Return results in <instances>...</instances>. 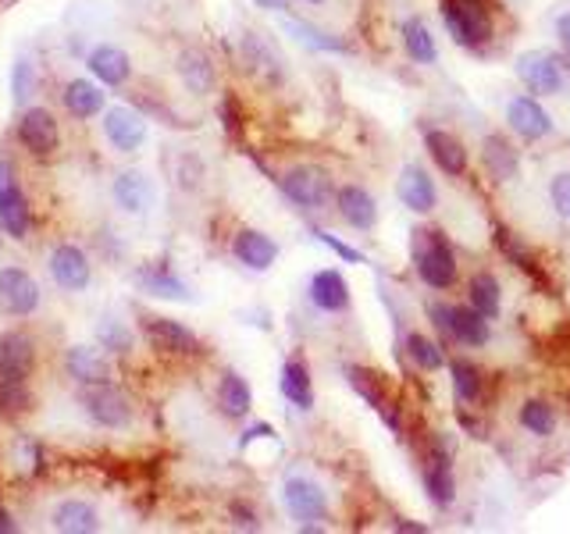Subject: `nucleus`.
I'll return each mask as SVG.
<instances>
[{"label":"nucleus","instance_id":"14","mask_svg":"<svg viewBox=\"0 0 570 534\" xmlns=\"http://www.w3.org/2000/svg\"><path fill=\"white\" fill-rule=\"evenodd\" d=\"M104 136L118 154H136L147 143V122L133 107H110L104 115Z\"/></svg>","mask_w":570,"mask_h":534},{"label":"nucleus","instance_id":"29","mask_svg":"<svg viewBox=\"0 0 570 534\" xmlns=\"http://www.w3.org/2000/svg\"><path fill=\"white\" fill-rule=\"evenodd\" d=\"M467 303L478 314H485L488 321H496L503 314V289H499V279H496L493 271L471 274V282H467Z\"/></svg>","mask_w":570,"mask_h":534},{"label":"nucleus","instance_id":"21","mask_svg":"<svg viewBox=\"0 0 570 534\" xmlns=\"http://www.w3.org/2000/svg\"><path fill=\"white\" fill-rule=\"evenodd\" d=\"M310 303L318 306L321 314H342L346 306H350V285H346V279L339 271H314L310 274Z\"/></svg>","mask_w":570,"mask_h":534},{"label":"nucleus","instance_id":"36","mask_svg":"<svg viewBox=\"0 0 570 534\" xmlns=\"http://www.w3.org/2000/svg\"><path fill=\"white\" fill-rule=\"evenodd\" d=\"M65 107L72 111L75 118H93L104 111V90L89 78H72L65 86Z\"/></svg>","mask_w":570,"mask_h":534},{"label":"nucleus","instance_id":"25","mask_svg":"<svg viewBox=\"0 0 570 534\" xmlns=\"http://www.w3.org/2000/svg\"><path fill=\"white\" fill-rule=\"evenodd\" d=\"M400 43H403L407 57L414 61V64H421V69H432V64L439 61L435 36H432V29H428V22L421 19V14H410V19L403 22Z\"/></svg>","mask_w":570,"mask_h":534},{"label":"nucleus","instance_id":"44","mask_svg":"<svg viewBox=\"0 0 570 534\" xmlns=\"http://www.w3.org/2000/svg\"><path fill=\"white\" fill-rule=\"evenodd\" d=\"M314 239H318V242H325L328 250H336V253L342 256L346 264H368V256H363L360 250H353L350 242L336 239V235H331V232H321V229H318V232H314Z\"/></svg>","mask_w":570,"mask_h":534},{"label":"nucleus","instance_id":"35","mask_svg":"<svg viewBox=\"0 0 570 534\" xmlns=\"http://www.w3.org/2000/svg\"><path fill=\"white\" fill-rule=\"evenodd\" d=\"M0 370L4 375H29L33 370V343L22 332H4L0 335Z\"/></svg>","mask_w":570,"mask_h":534},{"label":"nucleus","instance_id":"10","mask_svg":"<svg viewBox=\"0 0 570 534\" xmlns=\"http://www.w3.org/2000/svg\"><path fill=\"white\" fill-rule=\"evenodd\" d=\"M142 335H147V343L161 353H176V356L200 353V338L171 317H142Z\"/></svg>","mask_w":570,"mask_h":534},{"label":"nucleus","instance_id":"47","mask_svg":"<svg viewBox=\"0 0 570 534\" xmlns=\"http://www.w3.org/2000/svg\"><path fill=\"white\" fill-rule=\"evenodd\" d=\"M253 4H257V8H267V11H282L285 4H289V0H253Z\"/></svg>","mask_w":570,"mask_h":534},{"label":"nucleus","instance_id":"2","mask_svg":"<svg viewBox=\"0 0 570 534\" xmlns=\"http://www.w3.org/2000/svg\"><path fill=\"white\" fill-rule=\"evenodd\" d=\"M442 22H446L453 43L467 46V51H482L496 36V19L488 0H439Z\"/></svg>","mask_w":570,"mask_h":534},{"label":"nucleus","instance_id":"19","mask_svg":"<svg viewBox=\"0 0 570 534\" xmlns=\"http://www.w3.org/2000/svg\"><path fill=\"white\" fill-rule=\"evenodd\" d=\"M232 253L243 268L267 271L278 261V242L272 235L257 232V229H243V232H235V239H232Z\"/></svg>","mask_w":570,"mask_h":534},{"label":"nucleus","instance_id":"46","mask_svg":"<svg viewBox=\"0 0 570 534\" xmlns=\"http://www.w3.org/2000/svg\"><path fill=\"white\" fill-rule=\"evenodd\" d=\"M557 40H560V46L570 54V11H563L560 19H557Z\"/></svg>","mask_w":570,"mask_h":534},{"label":"nucleus","instance_id":"13","mask_svg":"<svg viewBox=\"0 0 570 534\" xmlns=\"http://www.w3.org/2000/svg\"><path fill=\"white\" fill-rule=\"evenodd\" d=\"M346 381H350L353 392L368 402V407L374 413H382V420L392 428V431H400V417H395L392 410V399L386 396V388H382V375H374L371 367H360V364H350L346 367Z\"/></svg>","mask_w":570,"mask_h":534},{"label":"nucleus","instance_id":"41","mask_svg":"<svg viewBox=\"0 0 570 534\" xmlns=\"http://www.w3.org/2000/svg\"><path fill=\"white\" fill-rule=\"evenodd\" d=\"M29 407V388L22 375H4L0 370V410L4 413H19Z\"/></svg>","mask_w":570,"mask_h":534},{"label":"nucleus","instance_id":"30","mask_svg":"<svg viewBox=\"0 0 570 534\" xmlns=\"http://www.w3.org/2000/svg\"><path fill=\"white\" fill-rule=\"evenodd\" d=\"M282 29L289 32L299 46H307V51H321V54H346L350 51V43H342L339 36H331V32L310 25L304 19H282Z\"/></svg>","mask_w":570,"mask_h":534},{"label":"nucleus","instance_id":"1","mask_svg":"<svg viewBox=\"0 0 570 534\" xmlns=\"http://www.w3.org/2000/svg\"><path fill=\"white\" fill-rule=\"evenodd\" d=\"M410 253H414V271L418 279L442 293V289H453L461 279V264H456V250L450 247V239L439 229H418L414 242H410Z\"/></svg>","mask_w":570,"mask_h":534},{"label":"nucleus","instance_id":"22","mask_svg":"<svg viewBox=\"0 0 570 534\" xmlns=\"http://www.w3.org/2000/svg\"><path fill=\"white\" fill-rule=\"evenodd\" d=\"M133 282L142 289V293H150V296H157V300H182V303L193 300V293H189V285H186L171 268H165V264H142V268L133 274Z\"/></svg>","mask_w":570,"mask_h":534},{"label":"nucleus","instance_id":"6","mask_svg":"<svg viewBox=\"0 0 570 534\" xmlns=\"http://www.w3.org/2000/svg\"><path fill=\"white\" fill-rule=\"evenodd\" d=\"M517 78L525 83L528 93L535 96H560L567 78H563V64L552 57L549 51H525L517 57Z\"/></svg>","mask_w":570,"mask_h":534},{"label":"nucleus","instance_id":"9","mask_svg":"<svg viewBox=\"0 0 570 534\" xmlns=\"http://www.w3.org/2000/svg\"><path fill=\"white\" fill-rule=\"evenodd\" d=\"M0 306L8 314H33L40 306V285L29 271L22 268H0Z\"/></svg>","mask_w":570,"mask_h":534},{"label":"nucleus","instance_id":"5","mask_svg":"<svg viewBox=\"0 0 570 534\" xmlns=\"http://www.w3.org/2000/svg\"><path fill=\"white\" fill-rule=\"evenodd\" d=\"M278 186L285 192V200L296 203L299 210H307V214H314V210H325L328 200H331V178L321 168H314V165L289 168L278 178Z\"/></svg>","mask_w":570,"mask_h":534},{"label":"nucleus","instance_id":"26","mask_svg":"<svg viewBox=\"0 0 570 534\" xmlns=\"http://www.w3.org/2000/svg\"><path fill=\"white\" fill-rule=\"evenodd\" d=\"M278 388H282L285 402H293L296 410H304V413H310V410H314V381H310L307 364L299 360V356H293V360H285V364H282Z\"/></svg>","mask_w":570,"mask_h":534},{"label":"nucleus","instance_id":"24","mask_svg":"<svg viewBox=\"0 0 570 534\" xmlns=\"http://www.w3.org/2000/svg\"><path fill=\"white\" fill-rule=\"evenodd\" d=\"M482 160H485V171L493 175V182H514L517 171H520V150L506 136H499V133L485 136Z\"/></svg>","mask_w":570,"mask_h":534},{"label":"nucleus","instance_id":"31","mask_svg":"<svg viewBox=\"0 0 570 534\" xmlns=\"http://www.w3.org/2000/svg\"><path fill=\"white\" fill-rule=\"evenodd\" d=\"M450 375H453V392L461 407H478V402H485V375L471 360H464V356L450 360Z\"/></svg>","mask_w":570,"mask_h":534},{"label":"nucleus","instance_id":"18","mask_svg":"<svg viewBox=\"0 0 570 534\" xmlns=\"http://www.w3.org/2000/svg\"><path fill=\"white\" fill-rule=\"evenodd\" d=\"M19 139L33 154H54L57 143H61L57 118L46 107H29L22 115V122H19Z\"/></svg>","mask_w":570,"mask_h":534},{"label":"nucleus","instance_id":"20","mask_svg":"<svg viewBox=\"0 0 570 534\" xmlns=\"http://www.w3.org/2000/svg\"><path fill=\"white\" fill-rule=\"evenodd\" d=\"M51 274H54V282L61 289H68V293H78V289H86L89 279H93L86 253L78 250V247H72V242H65V247H57L51 253Z\"/></svg>","mask_w":570,"mask_h":534},{"label":"nucleus","instance_id":"48","mask_svg":"<svg viewBox=\"0 0 570 534\" xmlns=\"http://www.w3.org/2000/svg\"><path fill=\"white\" fill-rule=\"evenodd\" d=\"M0 531H11V521H8V513L0 510Z\"/></svg>","mask_w":570,"mask_h":534},{"label":"nucleus","instance_id":"38","mask_svg":"<svg viewBox=\"0 0 570 534\" xmlns=\"http://www.w3.org/2000/svg\"><path fill=\"white\" fill-rule=\"evenodd\" d=\"M517 420L535 439H549V434L557 431V410H552L546 399H528L525 407H520Z\"/></svg>","mask_w":570,"mask_h":534},{"label":"nucleus","instance_id":"16","mask_svg":"<svg viewBox=\"0 0 570 534\" xmlns=\"http://www.w3.org/2000/svg\"><path fill=\"white\" fill-rule=\"evenodd\" d=\"M424 150L435 160V168H442L446 175L453 178L467 175V165H471L467 147L453 133H446V128H424Z\"/></svg>","mask_w":570,"mask_h":534},{"label":"nucleus","instance_id":"15","mask_svg":"<svg viewBox=\"0 0 570 534\" xmlns=\"http://www.w3.org/2000/svg\"><path fill=\"white\" fill-rule=\"evenodd\" d=\"M395 197L403 200V207L414 210V214H432L439 203V189L421 165H407L400 178H395Z\"/></svg>","mask_w":570,"mask_h":534},{"label":"nucleus","instance_id":"23","mask_svg":"<svg viewBox=\"0 0 570 534\" xmlns=\"http://www.w3.org/2000/svg\"><path fill=\"white\" fill-rule=\"evenodd\" d=\"M110 192H115V203L125 210V214H147V210L154 207V182L142 171H122L115 175V186H110Z\"/></svg>","mask_w":570,"mask_h":534},{"label":"nucleus","instance_id":"42","mask_svg":"<svg viewBox=\"0 0 570 534\" xmlns=\"http://www.w3.org/2000/svg\"><path fill=\"white\" fill-rule=\"evenodd\" d=\"M549 203L552 210L570 221V171H560V175H552V182H549Z\"/></svg>","mask_w":570,"mask_h":534},{"label":"nucleus","instance_id":"34","mask_svg":"<svg viewBox=\"0 0 570 534\" xmlns=\"http://www.w3.org/2000/svg\"><path fill=\"white\" fill-rule=\"evenodd\" d=\"M243 61L264 78H282V57L261 32H243Z\"/></svg>","mask_w":570,"mask_h":534},{"label":"nucleus","instance_id":"43","mask_svg":"<svg viewBox=\"0 0 570 534\" xmlns=\"http://www.w3.org/2000/svg\"><path fill=\"white\" fill-rule=\"evenodd\" d=\"M11 90H14V101L25 104L29 90H33V61H29V57L14 61V69H11Z\"/></svg>","mask_w":570,"mask_h":534},{"label":"nucleus","instance_id":"40","mask_svg":"<svg viewBox=\"0 0 570 534\" xmlns=\"http://www.w3.org/2000/svg\"><path fill=\"white\" fill-rule=\"evenodd\" d=\"M97 343L110 353H129L133 343H136V335L129 332V325L118 317H104L101 325H97Z\"/></svg>","mask_w":570,"mask_h":534},{"label":"nucleus","instance_id":"4","mask_svg":"<svg viewBox=\"0 0 570 534\" xmlns=\"http://www.w3.org/2000/svg\"><path fill=\"white\" fill-rule=\"evenodd\" d=\"M282 503L289 510L293 521L304 531H321L328 516V495L314 478L307 474H289L282 484Z\"/></svg>","mask_w":570,"mask_h":534},{"label":"nucleus","instance_id":"33","mask_svg":"<svg viewBox=\"0 0 570 534\" xmlns=\"http://www.w3.org/2000/svg\"><path fill=\"white\" fill-rule=\"evenodd\" d=\"M218 407H221V413L232 417V420H240V417L250 413V407H253V392H250V385H246L243 375H235V370H225V375H221V385H218Z\"/></svg>","mask_w":570,"mask_h":534},{"label":"nucleus","instance_id":"7","mask_svg":"<svg viewBox=\"0 0 570 534\" xmlns=\"http://www.w3.org/2000/svg\"><path fill=\"white\" fill-rule=\"evenodd\" d=\"M83 407H86V413L97 420L101 428H129L133 425L129 399H125L110 381H104V385H86Z\"/></svg>","mask_w":570,"mask_h":534},{"label":"nucleus","instance_id":"27","mask_svg":"<svg viewBox=\"0 0 570 534\" xmlns=\"http://www.w3.org/2000/svg\"><path fill=\"white\" fill-rule=\"evenodd\" d=\"M89 72L101 78L104 86H122V83H129V75H133V64H129V54L122 51V46H97V51L89 54Z\"/></svg>","mask_w":570,"mask_h":534},{"label":"nucleus","instance_id":"12","mask_svg":"<svg viewBox=\"0 0 570 534\" xmlns=\"http://www.w3.org/2000/svg\"><path fill=\"white\" fill-rule=\"evenodd\" d=\"M506 125H510V133H517L520 139L528 143H538L552 133V118L549 111L535 101V96H514L510 104H506Z\"/></svg>","mask_w":570,"mask_h":534},{"label":"nucleus","instance_id":"39","mask_svg":"<svg viewBox=\"0 0 570 534\" xmlns=\"http://www.w3.org/2000/svg\"><path fill=\"white\" fill-rule=\"evenodd\" d=\"M407 353H410V360H414L421 370H442V367L450 364L446 353H442V343H435V338H428L421 332L407 335Z\"/></svg>","mask_w":570,"mask_h":534},{"label":"nucleus","instance_id":"11","mask_svg":"<svg viewBox=\"0 0 570 534\" xmlns=\"http://www.w3.org/2000/svg\"><path fill=\"white\" fill-rule=\"evenodd\" d=\"M424 489H428V499L446 510L456 503V474H453V449L450 446H432V457H428V467H424Z\"/></svg>","mask_w":570,"mask_h":534},{"label":"nucleus","instance_id":"45","mask_svg":"<svg viewBox=\"0 0 570 534\" xmlns=\"http://www.w3.org/2000/svg\"><path fill=\"white\" fill-rule=\"evenodd\" d=\"M232 516H235V524L246 527V531H257L261 527L257 524V513H253L250 506H243V503H232Z\"/></svg>","mask_w":570,"mask_h":534},{"label":"nucleus","instance_id":"37","mask_svg":"<svg viewBox=\"0 0 570 534\" xmlns=\"http://www.w3.org/2000/svg\"><path fill=\"white\" fill-rule=\"evenodd\" d=\"M54 527L65 534H93L101 527V521H97V513H93V506H86V503H61L54 510Z\"/></svg>","mask_w":570,"mask_h":534},{"label":"nucleus","instance_id":"17","mask_svg":"<svg viewBox=\"0 0 570 534\" xmlns=\"http://www.w3.org/2000/svg\"><path fill=\"white\" fill-rule=\"evenodd\" d=\"M336 207H339V218L357 232H371L378 224V203L371 192L357 182L336 189Z\"/></svg>","mask_w":570,"mask_h":534},{"label":"nucleus","instance_id":"8","mask_svg":"<svg viewBox=\"0 0 570 534\" xmlns=\"http://www.w3.org/2000/svg\"><path fill=\"white\" fill-rule=\"evenodd\" d=\"M0 229H4L11 239L29 235V203H25V192L19 189V182H14L8 160H0Z\"/></svg>","mask_w":570,"mask_h":534},{"label":"nucleus","instance_id":"32","mask_svg":"<svg viewBox=\"0 0 570 534\" xmlns=\"http://www.w3.org/2000/svg\"><path fill=\"white\" fill-rule=\"evenodd\" d=\"M179 78L186 83L189 93L208 96L214 90V64H211V57L189 46V51L179 54Z\"/></svg>","mask_w":570,"mask_h":534},{"label":"nucleus","instance_id":"3","mask_svg":"<svg viewBox=\"0 0 570 534\" xmlns=\"http://www.w3.org/2000/svg\"><path fill=\"white\" fill-rule=\"evenodd\" d=\"M428 317H432V325L453 338L456 346H464V349H482L488 346V338H493V325H488V317L478 314L474 306H461V303H428Z\"/></svg>","mask_w":570,"mask_h":534},{"label":"nucleus","instance_id":"28","mask_svg":"<svg viewBox=\"0 0 570 534\" xmlns=\"http://www.w3.org/2000/svg\"><path fill=\"white\" fill-rule=\"evenodd\" d=\"M68 375L78 385H104L110 381V364L101 349H89V346H72L68 349Z\"/></svg>","mask_w":570,"mask_h":534},{"label":"nucleus","instance_id":"49","mask_svg":"<svg viewBox=\"0 0 570 534\" xmlns=\"http://www.w3.org/2000/svg\"><path fill=\"white\" fill-rule=\"evenodd\" d=\"M307 4H325V0H307Z\"/></svg>","mask_w":570,"mask_h":534}]
</instances>
